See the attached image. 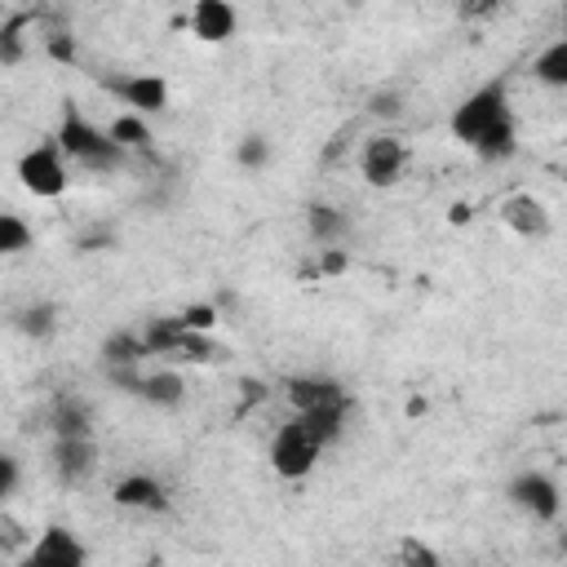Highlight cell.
Wrapping results in <instances>:
<instances>
[{
	"label": "cell",
	"instance_id": "7",
	"mask_svg": "<svg viewBox=\"0 0 567 567\" xmlns=\"http://www.w3.org/2000/svg\"><path fill=\"white\" fill-rule=\"evenodd\" d=\"M284 399L292 403V412H323V408H350V394L337 377H319V372H297L284 381Z\"/></svg>",
	"mask_w": 567,
	"mask_h": 567
},
{
	"label": "cell",
	"instance_id": "18",
	"mask_svg": "<svg viewBox=\"0 0 567 567\" xmlns=\"http://www.w3.org/2000/svg\"><path fill=\"white\" fill-rule=\"evenodd\" d=\"M35 244V230L18 217V213H0V252L4 257H18V252H27Z\"/></svg>",
	"mask_w": 567,
	"mask_h": 567
},
{
	"label": "cell",
	"instance_id": "17",
	"mask_svg": "<svg viewBox=\"0 0 567 567\" xmlns=\"http://www.w3.org/2000/svg\"><path fill=\"white\" fill-rule=\"evenodd\" d=\"M111 137L124 146V151H146L155 137H151V124H146V115H137V111H120L111 124Z\"/></svg>",
	"mask_w": 567,
	"mask_h": 567
},
{
	"label": "cell",
	"instance_id": "12",
	"mask_svg": "<svg viewBox=\"0 0 567 567\" xmlns=\"http://www.w3.org/2000/svg\"><path fill=\"white\" fill-rule=\"evenodd\" d=\"M186 22H190V35H195V40H204V44H226V40L235 35V27H239V13H235L230 0H195Z\"/></svg>",
	"mask_w": 567,
	"mask_h": 567
},
{
	"label": "cell",
	"instance_id": "22",
	"mask_svg": "<svg viewBox=\"0 0 567 567\" xmlns=\"http://www.w3.org/2000/svg\"><path fill=\"white\" fill-rule=\"evenodd\" d=\"M501 4H505V0H456V18H461V22H483V18H492Z\"/></svg>",
	"mask_w": 567,
	"mask_h": 567
},
{
	"label": "cell",
	"instance_id": "1",
	"mask_svg": "<svg viewBox=\"0 0 567 567\" xmlns=\"http://www.w3.org/2000/svg\"><path fill=\"white\" fill-rule=\"evenodd\" d=\"M350 408H323V412H292L275 439H270V465L279 478H306L319 456L341 439Z\"/></svg>",
	"mask_w": 567,
	"mask_h": 567
},
{
	"label": "cell",
	"instance_id": "25",
	"mask_svg": "<svg viewBox=\"0 0 567 567\" xmlns=\"http://www.w3.org/2000/svg\"><path fill=\"white\" fill-rule=\"evenodd\" d=\"M18 492V456H0V501Z\"/></svg>",
	"mask_w": 567,
	"mask_h": 567
},
{
	"label": "cell",
	"instance_id": "14",
	"mask_svg": "<svg viewBox=\"0 0 567 567\" xmlns=\"http://www.w3.org/2000/svg\"><path fill=\"white\" fill-rule=\"evenodd\" d=\"M478 159H487V164H501V159H514L518 155V124H514V115H505L501 124H492L474 146H470Z\"/></svg>",
	"mask_w": 567,
	"mask_h": 567
},
{
	"label": "cell",
	"instance_id": "26",
	"mask_svg": "<svg viewBox=\"0 0 567 567\" xmlns=\"http://www.w3.org/2000/svg\"><path fill=\"white\" fill-rule=\"evenodd\" d=\"M18 31H22V18H9V27H4V62H18Z\"/></svg>",
	"mask_w": 567,
	"mask_h": 567
},
{
	"label": "cell",
	"instance_id": "10",
	"mask_svg": "<svg viewBox=\"0 0 567 567\" xmlns=\"http://www.w3.org/2000/svg\"><path fill=\"white\" fill-rule=\"evenodd\" d=\"M111 501H115L120 509H133V514H168V505H173L168 492H164V483H159L155 474H142V470L115 478Z\"/></svg>",
	"mask_w": 567,
	"mask_h": 567
},
{
	"label": "cell",
	"instance_id": "5",
	"mask_svg": "<svg viewBox=\"0 0 567 567\" xmlns=\"http://www.w3.org/2000/svg\"><path fill=\"white\" fill-rule=\"evenodd\" d=\"M505 496H509L514 509H523V514L536 518V523H554V518L563 514V492H558L554 474H545V470H518V474L509 478Z\"/></svg>",
	"mask_w": 567,
	"mask_h": 567
},
{
	"label": "cell",
	"instance_id": "8",
	"mask_svg": "<svg viewBox=\"0 0 567 567\" xmlns=\"http://www.w3.org/2000/svg\"><path fill=\"white\" fill-rule=\"evenodd\" d=\"M359 168H363L368 186L385 190V186H394V182L403 177V168H408V146H403L399 137H390V133H377V137L363 142Z\"/></svg>",
	"mask_w": 567,
	"mask_h": 567
},
{
	"label": "cell",
	"instance_id": "15",
	"mask_svg": "<svg viewBox=\"0 0 567 567\" xmlns=\"http://www.w3.org/2000/svg\"><path fill=\"white\" fill-rule=\"evenodd\" d=\"M306 230H310V239H315L319 248H332V244L346 239L350 221H346V213L332 208V204H310V208H306Z\"/></svg>",
	"mask_w": 567,
	"mask_h": 567
},
{
	"label": "cell",
	"instance_id": "3",
	"mask_svg": "<svg viewBox=\"0 0 567 567\" xmlns=\"http://www.w3.org/2000/svg\"><path fill=\"white\" fill-rule=\"evenodd\" d=\"M505 115H514V111H509V84H505V80H487V84H478L474 93H465V97L456 102L447 128H452V137H456L461 146H474V142H478L492 124H501Z\"/></svg>",
	"mask_w": 567,
	"mask_h": 567
},
{
	"label": "cell",
	"instance_id": "16",
	"mask_svg": "<svg viewBox=\"0 0 567 567\" xmlns=\"http://www.w3.org/2000/svg\"><path fill=\"white\" fill-rule=\"evenodd\" d=\"M532 75H536L545 89H567V35L554 40V44H545V49L536 53Z\"/></svg>",
	"mask_w": 567,
	"mask_h": 567
},
{
	"label": "cell",
	"instance_id": "24",
	"mask_svg": "<svg viewBox=\"0 0 567 567\" xmlns=\"http://www.w3.org/2000/svg\"><path fill=\"white\" fill-rule=\"evenodd\" d=\"M182 323H186L190 332H208V328L217 323V310H213V306H190V310L182 315Z\"/></svg>",
	"mask_w": 567,
	"mask_h": 567
},
{
	"label": "cell",
	"instance_id": "20",
	"mask_svg": "<svg viewBox=\"0 0 567 567\" xmlns=\"http://www.w3.org/2000/svg\"><path fill=\"white\" fill-rule=\"evenodd\" d=\"M235 159H239V168L257 173V168H266V159H270V142H266L261 133H244L239 146H235Z\"/></svg>",
	"mask_w": 567,
	"mask_h": 567
},
{
	"label": "cell",
	"instance_id": "21",
	"mask_svg": "<svg viewBox=\"0 0 567 567\" xmlns=\"http://www.w3.org/2000/svg\"><path fill=\"white\" fill-rule=\"evenodd\" d=\"M53 425H58V434H89V412H84V403H80V399H62Z\"/></svg>",
	"mask_w": 567,
	"mask_h": 567
},
{
	"label": "cell",
	"instance_id": "19",
	"mask_svg": "<svg viewBox=\"0 0 567 567\" xmlns=\"http://www.w3.org/2000/svg\"><path fill=\"white\" fill-rule=\"evenodd\" d=\"M18 328L27 332V337H35V341H44L53 328H58V310L49 306V301H35V306H27L22 315H18Z\"/></svg>",
	"mask_w": 567,
	"mask_h": 567
},
{
	"label": "cell",
	"instance_id": "13",
	"mask_svg": "<svg viewBox=\"0 0 567 567\" xmlns=\"http://www.w3.org/2000/svg\"><path fill=\"white\" fill-rule=\"evenodd\" d=\"M53 465H58V478H62V483L89 478L93 465H97L93 439H89V434H58V443H53Z\"/></svg>",
	"mask_w": 567,
	"mask_h": 567
},
{
	"label": "cell",
	"instance_id": "9",
	"mask_svg": "<svg viewBox=\"0 0 567 567\" xmlns=\"http://www.w3.org/2000/svg\"><path fill=\"white\" fill-rule=\"evenodd\" d=\"M84 563H89V549L66 527H44L22 554V567H84Z\"/></svg>",
	"mask_w": 567,
	"mask_h": 567
},
{
	"label": "cell",
	"instance_id": "23",
	"mask_svg": "<svg viewBox=\"0 0 567 567\" xmlns=\"http://www.w3.org/2000/svg\"><path fill=\"white\" fill-rule=\"evenodd\" d=\"M399 558H403V563H412V567H434V563H439V554H434L430 545L412 540V536H408V540L399 545Z\"/></svg>",
	"mask_w": 567,
	"mask_h": 567
},
{
	"label": "cell",
	"instance_id": "4",
	"mask_svg": "<svg viewBox=\"0 0 567 567\" xmlns=\"http://www.w3.org/2000/svg\"><path fill=\"white\" fill-rule=\"evenodd\" d=\"M13 173H18L22 190L35 195V199H58V195H66V186H71V159H66V151L58 146V137H44V142H35L31 151H22L18 164H13Z\"/></svg>",
	"mask_w": 567,
	"mask_h": 567
},
{
	"label": "cell",
	"instance_id": "11",
	"mask_svg": "<svg viewBox=\"0 0 567 567\" xmlns=\"http://www.w3.org/2000/svg\"><path fill=\"white\" fill-rule=\"evenodd\" d=\"M501 221H505L518 239H532V244L554 230V217H549L545 199H536V195H527V190H518V195H509V199L501 204Z\"/></svg>",
	"mask_w": 567,
	"mask_h": 567
},
{
	"label": "cell",
	"instance_id": "2",
	"mask_svg": "<svg viewBox=\"0 0 567 567\" xmlns=\"http://www.w3.org/2000/svg\"><path fill=\"white\" fill-rule=\"evenodd\" d=\"M53 137L66 151V159L80 164V168H89V173H115L128 159V151L111 137V128H97L75 102L62 106V120H58V133Z\"/></svg>",
	"mask_w": 567,
	"mask_h": 567
},
{
	"label": "cell",
	"instance_id": "6",
	"mask_svg": "<svg viewBox=\"0 0 567 567\" xmlns=\"http://www.w3.org/2000/svg\"><path fill=\"white\" fill-rule=\"evenodd\" d=\"M102 89L120 97V106L137 115H164L168 111V80L151 71H124V75H102Z\"/></svg>",
	"mask_w": 567,
	"mask_h": 567
}]
</instances>
